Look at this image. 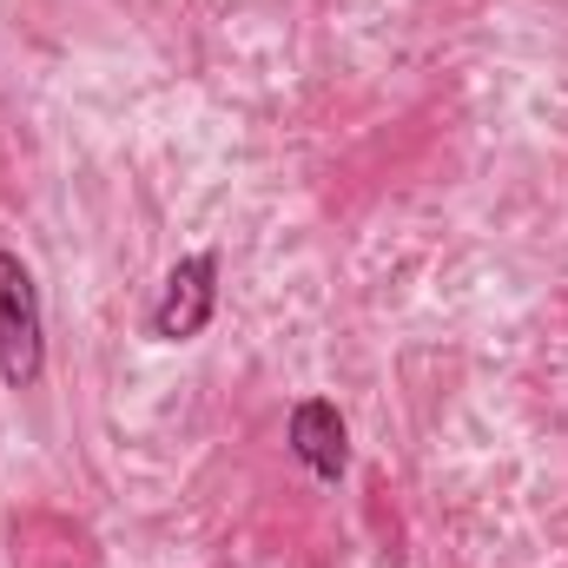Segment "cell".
I'll use <instances>...</instances> for the list:
<instances>
[{"label": "cell", "instance_id": "cell-1", "mask_svg": "<svg viewBox=\"0 0 568 568\" xmlns=\"http://www.w3.org/2000/svg\"><path fill=\"white\" fill-rule=\"evenodd\" d=\"M40 357H47V337H40V284L33 272L0 252V377L13 390L40 384Z\"/></svg>", "mask_w": 568, "mask_h": 568}, {"label": "cell", "instance_id": "cell-2", "mask_svg": "<svg viewBox=\"0 0 568 568\" xmlns=\"http://www.w3.org/2000/svg\"><path fill=\"white\" fill-rule=\"evenodd\" d=\"M212 304H219V258H212V252L179 258V265H172V278H165L159 311H152V337H165V344L199 337V331L212 324Z\"/></svg>", "mask_w": 568, "mask_h": 568}, {"label": "cell", "instance_id": "cell-3", "mask_svg": "<svg viewBox=\"0 0 568 568\" xmlns=\"http://www.w3.org/2000/svg\"><path fill=\"white\" fill-rule=\"evenodd\" d=\"M291 449H297V463H304L311 476H324V483L344 476L351 436H344V417H337L331 397H304V404L291 410Z\"/></svg>", "mask_w": 568, "mask_h": 568}]
</instances>
